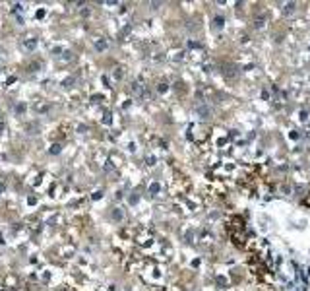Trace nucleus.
<instances>
[{
	"label": "nucleus",
	"mask_w": 310,
	"mask_h": 291,
	"mask_svg": "<svg viewBox=\"0 0 310 291\" xmlns=\"http://www.w3.org/2000/svg\"><path fill=\"white\" fill-rule=\"evenodd\" d=\"M50 154H53V155H56V154H60V146H58V144H54L53 148H50Z\"/></svg>",
	"instance_id": "39448f33"
},
{
	"label": "nucleus",
	"mask_w": 310,
	"mask_h": 291,
	"mask_svg": "<svg viewBox=\"0 0 310 291\" xmlns=\"http://www.w3.org/2000/svg\"><path fill=\"white\" fill-rule=\"evenodd\" d=\"M95 47H97V50H105V49H107V43H105V41H97Z\"/></svg>",
	"instance_id": "20e7f679"
},
{
	"label": "nucleus",
	"mask_w": 310,
	"mask_h": 291,
	"mask_svg": "<svg viewBox=\"0 0 310 291\" xmlns=\"http://www.w3.org/2000/svg\"><path fill=\"white\" fill-rule=\"evenodd\" d=\"M295 8H297V4H295V2H287V4H283L281 12H283L285 16H289V14H293V12H295Z\"/></svg>",
	"instance_id": "f03ea898"
},
{
	"label": "nucleus",
	"mask_w": 310,
	"mask_h": 291,
	"mask_svg": "<svg viewBox=\"0 0 310 291\" xmlns=\"http://www.w3.org/2000/svg\"><path fill=\"white\" fill-rule=\"evenodd\" d=\"M113 217H114V219H122V212H120L118 208H117V210H114V212H113Z\"/></svg>",
	"instance_id": "0eeeda50"
},
{
	"label": "nucleus",
	"mask_w": 310,
	"mask_h": 291,
	"mask_svg": "<svg viewBox=\"0 0 310 291\" xmlns=\"http://www.w3.org/2000/svg\"><path fill=\"white\" fill-rule=\"evenodd\" d=\"M23 49L25 50H35V49H37V39H35V37L23 39Z\"/></svg>",
	"instance_id": "f257e3e1"
},
{
	"label": "nucleus",
	"mask_w": 310,
	"mask_h": 291,
	"mask_svg": "<svg viewBox=\"0 0 310 291\" xmlns=\"http://www.w3.org/2000/svg\"><path fill=\"white\" fill-rule=\"evenodd\" d=\"M2 130H4V122L0 120V132H2Z\"/></svg>",
	"instance_id": "1a4fd4ad"
},
{
	"label": "nucleus",
	"mask_w": 310,
	"mask_h": 291,
	"mask_svg": "<svg viewBox=\"0 0 310 291\" xmlns=\"http://www.w3.org/2000/svg\"><path fill=\"white\" fill-rule=\"evenodd\" d=\"M4 190V185H0V192H2Z\"/></svg>",
	"instance_id": "9d476101"
},
{
	"label": "nucleus",
	"mask_w": 310,
	"mask_h": 291,
	"mask_svg": "<svg viewBox=\"0 0 310 291\" xmlns=\"http://www.w3.org/2000/svg\"><path fill=\"white\" fill-rule=\"evenodd\" d=\"M12 12H14V14H16V12H23V4H14Z\"/></svg>",
	"instance_id": "423d86ee"
},
{
	"label": "nucleus",
	"mask_w": 310,
	"mask_h": 291,
	"mask_svg": "<svg viewBox=\"0 0 310 291\" xmlns=\"http://www.w3.org/2000/svg\"><path fill=\"white\" fill-rule=\"evenodd\" d=\"M72 82H74V78H68V80H64V82H62V85H66V87H70V84Z\"/></svg>",
	"instance_id": "6e6552de"
},
{
	"label": "nucleus",
	"mask_w": 310,
	"mask_h": 291,
	"mask_svg": "<svg viewBox=\"0 0 310 291\" xmlns=\"http://www.w3.org/2000/svg\"><path fill=\"white\" fill-rule=\"evenodd\" d=\"M14 111H16L18 115H23V111H25V105H23V103H18L16 107H14Z\"/></svg>",
	"instance_id": "7ed1b4c3"
}]
</instances>
